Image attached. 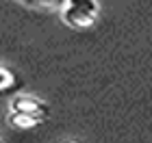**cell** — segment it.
I'll return each instance as SVG.
<instances>
[{
    "label": "cell",
    "instance_id": "obj_1",
    "mask_svg": "<svg viewBox=\"0 0 152 143\" xmlns=\"http://www.w3.org/2000/svg\"><path fill=\"white\" fill-rule=\"evenodd\" d=\"M59 13L63 24L72 30H89L98 24L100 4L98 0H65Z\"/></svg>",
    "mask_w": 152,
    "mask_h": 143
},
{
    "label": "cell",
    "instance_id": "obj_2",
    "mask_svg": "<svg viewBox=\"0 0 152 143\" xmlns=\"http://www.w3.org/2000/svg\"><path fill=\"white\" fill-rule=\"evenodd\" d=\"M9 111L26 113V115H33V117H39V119L46 121L48 115H50V106H48L44 100H39L37 95L18 93V95H13L11 102H9Z\"/></svg>",
    "mask_w": 152,
    "mask_h": 143
},
{
    "label": "cell",
    "instance_id": "obj_3",
    "mask_svg": "<svg viewBox=\"0 0 152 143\" xmlns=\"http://www.w3.org/2000/svg\"><path fill=\"white\" fill-rule=\"evenodd\" d=\"M7 124L15 130H33L37 128L39 124H44V119L39 117H33V115H26V113H18V111H9L7 115Z\"/></svg>",
    "mask_w": 152,
    "mask_h": 143
},
{
    "label": "cell",
    "instance_id": "obj_4",
    "mask_svg": "<svg viewBox=\"0 0 152 143\" xmlns=\"http://www.w3.org/2000/svg\"><path fill=\"white\" fill-rule=\"evenodd\" d=\"M20 4L28 7V9H39V11H61L65 0H18Z\"/></svg>",
    "mask_w": 152,
    "mask_h": 143
},
{
    "label": "cell",
    "instance_id": "obj_5",
    "mask_svg": "<svg viewBox=\"0 0 152 143\" xmlns=\"http://www.w3.org/2000/svg\"><path fill=\"white\" fill-rule=\"evenodd\" d=\"M15 85V74L7 65H0V91H7Z\"/></svg>",
    "mask_w": 152,
    "mask_h": 143
},
{
    "label": "cell",
    "instance_id": "obj_6",
    "mask_svg": "<svg viewBox=\"0 0 152 143\" xmlns=\"http://www.w3.org/2000/svg\"><path fill=\"white\" fill-rule=\"evenodd\" d=\"M63 143H80L78 139H67V141H63Z\"/></svg>",
    "mask_w": 152,
    "mask_h": 143
},
{
    "label": "cell",
    "instance_id": "obj_7",
    "mask_svg": "<svg viewBox=\"0 0 152 143\" xmlns=\"http://www.w3.org/2000/svg\"><path fill=\"white\" fill-rule=\"evenodd\" d=\"M0 143H4V141H2V139H0Z\"/></svg>",
    "mask_w": 152,
    "mask_h": 143
}]
</instances>
